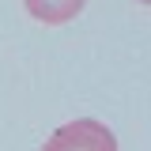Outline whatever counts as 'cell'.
<instances>
[{"label":"cell","instance_id":"1","mask_svg":"<svg viewBox=\"0 0 151 151\" xmlns=\"http://www.w3.org/2000/svg\"><path fill=\"white\" fill-rule=\"evenodd\" d=\"M42 151H117V140L113 132L102 125V121H91V117H79V121H68L45 140Z\"/></svg>","mask_w":151,"mask_h":151},{"label":"cell","instance_id":"2","mask_svg":"<svg viewBox=\"0 0 151 151\" xmlns=\"http://www.w3.org/2000/svg\"><path fill=\"white\" fill-rule=\"evenodd\" d=\"M23 4H27V12H30L38 23H45V27H64V23H72V19L83 12L87 0H23Z\"/></svg>","mask_w":151,"mask_h":151},{"label":"cell","instance_id":"3","mask_svg":"<svg viewBox=\"0 0 151 151\" xmlns=\"http://www.w3.org/2000/svg\"><path fill=\"white\" fill-rule=\"evenodd\" d=\"M140 4H144V8H151V0H140Z\"/></svg>","mask_w":151,"mask_h":151}]
</instances>
